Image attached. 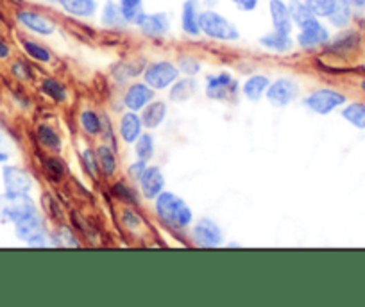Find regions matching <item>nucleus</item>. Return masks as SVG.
Instances as JSON below:
<instances>
[{
    "label": "nucleus",
    "mask_w": 365,
    "mask_h": 307,
    "mask_svg": "<svg viewBox=\"0 0 365 307\" xmlns=\"http://www.w3.org/2000/svg\"><path fill=\"white\" fill-rule=\"evenodd\" d=\"M156 215L160 220L169 227L182 229L188 227L194 220V212L188 208V204L172 191H161L156 197Z\"/></svg>",
    "instance_id": "f257e3e1"
},
{
    "label": "nucleus",
    "mask_w": 365,
    "mask_h": 307,
    "mask_svg": "<svg viewBox=\"0 0 365 307\" xmlns=\"http://www.w3.org/2000/svg\"><path fill=\"white\" fill-rule=\"evenodd\" d=\"M200 32H205L208 38L221 39V41H235L240 38V32L233 23L215 11L200 13Z\"/></svg>",
    "instance_id": "f03ea898"
},
{
    "label": "nucleus",
    "mask_w": 365,
    "mask_h": 307,
    "mask_svg": "<svg viewBox=\"0 0 365 307\" xmlns=\"http://www.w3.org/2000/svg\"><path fill=\"white\" fill-rule=\"evenodd\" d=\"M13 225L17 238L26 241L29 247H45V245H47V241H45L44 224H41V218H39L38 211L29 215V217H24L22 220L15 221Z\"/></svg>",
    "instance_id": "7ed1b4c3"
},
{
    "label": "nucleus",
    "mask_w": 365,
    "mask_h": 307,
    "mask_svg": "<svg viewBox=\"0 0 365 307\" xmlns=\"http://www.w3.org/2000/svg\"><path fill=\"white\" fill-rule=\"evenodd\" d=\"M144 77L152 90H165L178 81L179 68L169 61H158L145 68Z\"/></svg>",
    "instance_id": "20e7f679"
},
{
    "label": "nucleus",
    "mask_w": 365,
    "mask_h": 307,
    "mask_svg": "<svg viewBox=\"0 0 365 307\" xmlns=\"http://www.w3.org/2000/svg\"><path fill=\"white\" fill-rule=\"evenodd\" d=\"M344 102H346V97H344L342 93L330 90V88H322V90L313 91L312 95L306 97L304 106H306L310 111L317 112V115H330L331 111L340 108Z\"/></svg>",
    "instance_id": "39448f33"
},
{
    "label": "nucleus",
    "mask_w": 365,
    "mask_h": 307,
    "mask_svg": "<svg viewBox=\"0 0 365 307\" xmlns=\"http://www.w3.org/2000/svg\"><path fill=\"white\" fill-rule=\"evenodd\" d=\"M299 95V84L292 79H278L269 84L265 97L274 108H287Z\"/></svg>",
    "instance_id": "423d86ee"
},
{
    "label": "nucleus",
    "mask_w": 365,
    "mask_h": 307,
    "mask_svg": "<svg viewBox=\"0 0 365 307\" xmlns=\"http://www.w3.org/2000/svg\"><path fill=\"white\" fill-rule=\"evenodd\" d=\"M238 93V83L230 74L209 75L206 79V95L213 100H231Z\"/></svg>",
    "instance_id": "0eeeda50"
},
{
    "label": "nucleus",
    "mask_w": 365,
    "mask_h": 307,
    "mask_svg": "<svg viewBox=\"0 0 365 307\" xmlns=\"http://www.w3.org/2000/svg\"><path fill=\"white\" fill-rule=\"evenodd\" d=\"M2 182H4L6 193L9 195H29L30 188H32V179L29 173L18 166H4Z\"/></svg>",
    "instance_id": "6e6552de"
},
{
    "label": "nucleus",
    "mask_w": 365,
    "mask_h": 307,
    "mask_svg": "<svg viewBox=\"0 0 365 307\" xmlns=\"http://www.w3.org/2000/svg\"><path fill=\"white\" fill-rule=\"evenodd\" d=\"M194 241L203 248H215L222 245V230L217 224L208 218L197 221L194 227Z\"/></svg>",
    "instance_id": "1a4fd4ad"
},
{
    "label": "nucleus",
    "mask_w": 365,
    "mask_h": 307,
    "mask_svg": "<svg viewBox=\"0 0 365 307\" xmlns=\"http://www.w3.org/2000/svg\"><path fill=\"white\" fill-rule=\"evenodd\" d=\"M328 39H330V32H328L326 27L322 26L317 18H315L312 23H308V26L301 29L299 36H297V45H299L301 48H315L328 43Z\"/></svg>",
    "instance_id": "9d476101"
},
{
    "label": "nucleus",
    "mask_w": 365,
    "mask_h": 307,
    "mask_svg": "<svg viewBox=\"0 0 365 307\" xmlns=\"http://www.w3.org/2000/svg\"><path fill=\"white\" fill-rule=\"evenodd\" d=\"M17 20L22 23L26 29L32 30V32H36V34L39 36H50L54 34V30H56V26H54L48 18H45L44 14L35 13V11H29V9L18 11Z\"/></svg>",
    "instance_id": "9b49d317"
},
{
    "label": "nucleus",
    "mask_w": 365,
    "mask_h": 307,
    "mask_svg": "<svg viewBox=\"0 0 365 307\" xmlns=\"http://www.w3.org/2000/svg\"><path fill=\"white\" fill-rule=\"evenodd\" d=\"M136 26L142 29V32L151 38H161L165 36L170 29V20L165 13L156 14H145L142 13L136 20Z\"/></svg>",
    "instance_id": "f8f14e48"
},
{
    "label": "nucleus",
    "mask_w": 365,
    "mask_h": 307,
    "mask_svg": "<svg viewBox=\"0 0 365 307\" xmlns=\"http://www.w3.org/2000/svg\"><path fill=\"white\" fill-rule=\"evenodd\" d=\"M140 188H142L145 199L154 200L160 195L165 188V177H163L160 166H147L145 168V172L140 177Z\"/></svg>",
    "instance_id": "ddd939ff"
},
{
    "label": "nucleus",
    "mask_w": 365,
    "mask_h": 307,
    "mask_svg": "<svg viewBox=\"0 0 365 307\" xmlns=\"http://www.w3.org/2000/svg\"><path fill=\"white\" fill-rule=\"evenodd\" d=\"M154 99V90L149 86L147 83H136L131 84L126 91V97H124V104L129 111H140V109H144L149 102H152Z\"/></svg>",
    "instance_id": "4468645a"
},
{
    "label": "nucleus",
    "mask_w": 365,
    "mask_h": 307,
    "mask_svg": "<svg viewBox=\"0 0 365 307\" xmlns=\"http://www.w3.org/2000/svg\"><path fill=\"white\" fill-rule=\"evenodd\" d=\"M199 2L197 0H187L182 4L181 13V27L188 36L200 34V14H199Z\"/></svg>",
    "instance_id": "2eb2a0df"
},
{
    "label": "nucleus",
    "mask_w": 365,
    "mask_h": 307,
    "mask_svg": "<svg viewBox=\"0 0 365 307\" xmlns=\"http://www.w3.org/2000/svg\"><path fill=\"white\" fill-rule=\"evenodd\" d=\"M269 11H270V17H272L274 30H279V32H287V34H290L292 26H294V23H292L288 6L285 4L283 0H270Z\"/></svg>",
    "instance_id": "dca6fc26"
},
{
    "label": "nucleus",
    "mask_w": 365,
    "mask_h": 307,
    "mask_svg": "<svg viewBox=\"0 0 365 307\" xmlns=\"http://www.w3.org/2000/svg\"><path fill=\"white\" fill-rule=\"evenodd\" d=\"M142 129H144V123H142V118L136 115L135 111L126 112L120 120V138L122 141L126 143H135L136 139L142 135Z\"/></svg>",
    "instance_id": "f3484780"
},
{
    "label": "nucleus",
    "mask_w": 365,
    "mask_h": 307,
    "mask_svg": "<svg viewBox=\"0 0 365 307\" xmlns=\"http://www.w3.org/2000/svg\"><path fill=\"white\" fill-rule=\"evenodd\" d=\"M142 123H144V127H147V129H156V127H160L163 121H165V117H167V106L165 102H160V100H152V102H149L147 106H145L144 109H142Z\"/></svg>",
    "instance_id": "a211bd4d"
},
{
    "label": "nucleus",
    "mask_w": 365,
    "mask_h": 307,
    "mask_svg": "<svg viewBox=\"0 0 365 307\" xmlns=\"http://www.w3.org/2000/svg\"><path fill=\"white\" fill-rule=\"evenodd\" d=\"M260 45H263V47L269 48V50H274V52H288V50L294 48V39H292L290 34H287V32L274 30V32L261 36Z\"/></svg>",
    "instance_id": "6ab92c4d"
},
{
    "label": "nucleus",
    "mask_w": 365,
    "mask_h": 307,
    "mask_svg": "<svg viewBox=\"0 0 365 307\" xmlns=\"http://www.w3.org/2000/svg\"><path fill=\"white\" fill-rule=\"evenodd\" d=\"M61 8L65 9L66 13L74 14V17L88 18L93 17L97 11L95 0H57Z\"/></svg>",
    "instance_id": "aec40b11"
},
{
    "label": "nucleus",
    "mask_w": 365,
    "mask_h": 307,
    "mask_svg": "<svg viewBox=\"0 0 365 307\" xmlns=\"http://www.w3.org/2000/svg\"><path fill=\"white\" fill-rule=\"evenodd\" d=\"M269 84V77H265V75H251V77L243 83V95H245V99L256 102V100H260L261 97L265 95Z\"/></svg>",
    "instance_id": "412c9836"
},
{
    "label": "nucleus",
    "mask_w": 365,
    "mask_h": 307,
    "mask_svg": "<svg viewBox=\"0 0 365 307\" xmlns=\"http://www.w3.org/2000/svg\"><path fill=\"white\" fill-rule=\"evenodd\" d=\"M197 91V81L196 79H178L172 88H170V100L172 102H187L188 99L194 97Z\"/></svg>",
    "instance_id": "4be33fe9"
},
{
    "label": "nucleus",
    "mask_w": 365,
    "mask_h": 307,
    "mask_svg": "<svg viewBox=\"0 0 365 307\" xmlns=\"http://www.w3.org/2000/svg\"><path fill=\"white\" fill-rule=\"evenodd\" d=\"M288 11H290V18L292 23H296L299 29L306 27L308 23H312L315 20V14L310 11V8L304 4L303 0H290V4H288Z\"/></svg>",
    "instance_id": "5701e85b"
},
{
    "label": "nucleus",
    "mask_w": 365,
    "mask_h": 307,
    "mask_svg": "<svg viewBox=\"0 0 365 307\" xmlns=\"http://www.w3.org/2000/svg\"><path fill=\"white\" fill-rule=\"evenodd\" d=\"M97 163H99V168L102 170L106 177H111L115 172H117V157H115L113 150L106 145H100L97 148Z\"/></svg>",
    "instance_id": "b1692460"
},
{
    "label": "nucleus",
    "mask_w": 365,
    "mask_h": 307,
    "mask_svg": "<svg viewBox=\"0 0 365 307\" xmlns=\"http://www.w3.org/2000/svg\"><path fill=\"white\" fill-rule=\"evenodd\" d=\"M36 136H38V141L41 143L44 147H47L48 150L57 152L61 148L59 135H57L56 130H54L50 126H45V123L38 126V129H36Z\"/></svg>",
    "instance_id": "393cba45"
},
{
    "label": "nucleus",
    "mask_w": 365,
    "mask_h": 307,
    "mask_svg": "<svg viewBox=\"0 0 365 307\" xmlns=\"http://www.w3.org/2000/svg\"><path fill=\"white\" fill-rule=\"evenodd\" d=\"M100 20H102V23L108 27H122L124 23H127L126 20H124V17H122V11L120 8H118V4H115L111 0L106 2Z\"/></svg>",
    "instance_id": "a878e982"
},
{
    "label": "nucleus",
    "mask_w": 365,
    "mask_h": 307,
    "mask_svg": "<svg viewBox=\"0 0 365 307\" xmlns=\"http://www.w3.org/2000/svg\"><path fill=\"white\" fill-rule=\"evenodd\" d=\"M41 91H44L45 95L50 97L54 102H65L68 93H66V88L54 77H47L41 83Z\"/></svg>",
    "instance_id": "bb28decb"
},
{
    "label": "nucleus",
    "mask_w": 365,
    "mask_h": 307,
    "mask_svg": "<svg viewBox=\"0 0 365 307\" xmlns=\"http://www.w3.org/2000/svg\"><path fill=\"white\" fill-rule=\"evenodd\" d=\"M118 8H120L122 17L127 23H136L140 14L144 13V2L142 0H120Z\"/></svg>",
    "instance_id": "cd10ccee"
},
{
    "label": "nucleus",
    "mask_w": 365,
    "mask_h": 307,
    "mask_svg": "<svg viewBox=\"0 0 365 307\" xmlns=\"http://www.w3.org/2000/svg\"><path fill=\"white\" fill-rule=\"evenodd\" d=\"M342 117L351 126L358 127V129H365V104H362V102H355V104H349L348 108H344Z\"/></svg>",
    "instance_id": "c85d7f7f"
},
{
    "label": "nucleus",
    "mask_w": 365,
    "mask_h": 307,
    "mask_svg": "<svg viewBox=\"0 0 365 307\" xmlns=\"http://www.w3.org/2000/svg\"><path fill=\"white\" fill-rule=\"evenodd\" d=\"M22 47L27 56H29L30 59L38 61V63H50V59H53V56H50V52H48L47 48H45L44 45L36 43V41L24 39Z\"/></svg>",
    "instance_id": "c756f323"
},
{
    "label": "nucleus",
    "mask_w": 365,
    "mask_h": 307,
    "mask_svg": "<svg viewBox=\"0 0 365 307\" xmlns=\"http://www.w3.org/2000/svg\"><path fill=\"white\" fill-rule=\"evenodd\" d=\"M304 4L308 6L310 11L317 18H326L333 13L339 0H304Z\"/></svg>",
    "instance_id": "7c9ffc66"
},
{
    "label": "nucleus",
    "mask_w": 365,
    "mask_h": 307,
    "mask_svg": "<svg viewBox=\"0 0 365 307\" xmlns=\"http://www.w3.org/2000/svg\"><path fill=\"white\" fill-rule=\"evenodd\" d=\"M328 18H330V22L333 23L335 27L344 29V27H348L349 22H351V8L339 0L337 8L333 9V13H331Z\"/></svg>",
    "instance_id": "2f4dec72"
},
{
    "label": "nucleus",
    "mask_w": 365,
    "mask_h": 307,
    "mask_svg": "<svg viewBox=\"0 0 365 307\" xmlns=\"http://www.w3.org/2000/svg\"><path fill=\"white\" fill-rule=\"evenodd\" d=\"M81 126H83V129L91 136L100 135V130H102V121H100V117L95 111H91V109L83 111V115H81Z\"/></svg>",
    "instance_id": "473e14b6"
},
{
    "label": "nucleus",
    "mask_w": 365,
    "mask_h": 307,
    "mask_svg": "<svg viewBox=\"0 0 365 307\" xmlns=\"http://www.w3.org/2000/svg\"><path fill=\"white\" fill-rule=\"evenodd\" d=\"M135 152L138 159L149 161L154 154V141L151 135H140V138L135 141Z\"/></svg>",
    "instance_id": "72a5a7b5"
},
{
    "label": "nucleus",
    "mask_w": 365,
    "mask_h": 307,
    "mask_svg": "<svg viewBox=\"0 0 365 307\" xmlns=\"http://www.w3.org/2000/svg\"><path fill=\"white\" fill-rule=\"evenodd\" d=\"M44 170L50 181H61V177L65 175V166L56 157H47L44 161Z\"/></svg>",
    "instance_id": "f704fd0d"
},
{
    "label": "nucleus",
    "mask_w": 365,
    "mask_h": 307,
    "mask_svg": "<svg viewBox=\"0 0 365 307\" xmlns=\"http://www.w3.org/2000/svg\"><path fill=\"white\" fill-rule=\"evenodd\" d=\"M11 74L15 75V79H20V81H32V77H35V72L26 61H15L11 65Z\"/></svg>",
    "instance_id": "c9c22d12"
},
{
    "label": "nucleus",
    "mask_w": 365,
    "mask_h": 307,
    "mask_svg": "<svg viewBox=\"0 0 365 307\" xmlns=\"http://www.w3.org/2000/svg\"><path fill=\"white\" fill-rule=\"evenodd\" d=\"M358 38L355 32H346V34H340L339 38L335 39V43L331 45V50H351L357 45Z\"/></svg>",
    "instance_id": "e433bc0d"
},
{
    "label": "nucleus",
    "mask_w": 365,
    "mask_h": 307,
    "mask_svg": "<svg viewBox=\"0 0 365 307\" xmlns=\"http://www.w3.org/2000/svg\"><path fill=\"white\" fill-rule=\"evenodd\" d=\"M179 70H181L182 74L196 75L200 72V65L199 61L194 59V57H181L179 59Z\"/></svg>",
    "instance_id": "4c0bfd02"
},
{
    "label": "nucleus",
    "mask_w": 365,
    "mask_h": 307,
    "mask_svg": "<svg viewBox=\"0 0 365 307\" xmlns=\"http://www.w3.org/2000/svg\"><path fill=\"white\" fill-rule=\"evenodd\" d=\"M53 245H56V247H79V241L74 238V234L70 232V230L63 229L56 236V241L53 239Z\"/></svg>",
    "instance_id": "58836bf2"
},
{
    "label": "nucleus",
    "mask_w": 365,
    "mask_h": 307,
    "mask_svg": "<svg viewBox=\"0 0 365 307\" xmlns=\"http://www.w3.org/2000/svg\"><path fill=\"white\" fill-rule=\"evenodd\" d=\"M83 165L86 168V172L90 173L91 177H95L97 175V168H99V163H97V154L90 148L83 152Z\"/></svg>",
    "instance_id": "ea45409f"
},
{
    "label": "nucleus",
    "mask_w": 365,
    "mask_h": 307,
    "mask_svg": "<svg viewBox=\"0 0 365 307\" xmlns=\"http://www.w3.org/2000/svg\"><path fill=\"white\" fill-rule=\"evenodd\" d=\"M113 193H115V197H118V199H122L124 202H127V204L136 202L135 191L131 190L129 186H126V184H115Z\"/></svg>",
    "instance_id": "a19ab883"
},
{
    "label": "nucleus",
    "mask_w": 365,
    "mask_h": 307,
    "mask_svg": "<svg viewBox=\"0 0 365 307\" xmlns=\"http://www.w3.org/2000/svg\"><path fill=\"white\" fill-rule=\"evenodd\" d=\"M124 225H126L127 229L136 230L140 225H142V218H140L136 212L131 211V209H126V211H124Z\"/></svg>",
    "instance_id": "79ce46f5"
},
{
    "label": "nucleus",
    "mask_w": 365,
    "mask_h": 307,
    "mask_svg": "<svg viewBox=\"0 0 365 307\" xmlns=\"http://www.w3.org/2000/svg\"><path fill=\"white\" fill-rule=\"evenodd\" d=\"M9 202H11L9 193H2L0 195V224H9Z\"/></svg>",
    "instance_id": "37998d69"
},
{
    "label": "nucleus",
    "mask_w": 365,
    "mask_h": 307,
    "mask_svg": "<svg viewBox=\"0 0 365 307\" xmlns=\"http://www.w3.org/2000/svg\"><path fill=\"white\" fill-rule=\"evenodd\" d=\"M147 161H142L140 159L138 163H135V165H131L129 166V173H131V177L135 179V181H140V177H142V173L145 172V168H147Z\"/></svg>",
    "instance_id": "c03bdc74"
},
{
    "label": "nucleus",
    "mask_w": 365,
    "mask_h": 307,
    "mask_svg": "<svg viewBox=\"0 0 365 307\" xmlns=\"http://www.w3.org/2000/svg\"><path fill=\"white\" fill-rule=\"evenodd\" d=\"M233 4L240 9V11H254L258 8V0H233Z\"/></svg>",
    "instance_id": "a18cd8bd"
},
{
    "label": "nucleus",
    "mask_w": 365,
    "mask_h": 307,
    "mask_svg": "<svg viewBox=\"0 0 365 307\" xmlns=\"http://www.w3.org/2000/svg\"><path fill=\"white\" fill-rule=\"evenodd\" d=\"M9 56H11V47L6 43L4 39H0V61L9 59Z\"/></svg>",
    "instance_id": "49530a36"
},
{
    "label": "nucleus",
    "mask_w": 365,
    "mask_h": 307,
    "mask_svg": "<svg viewBox=\"0 0 365 307\" xmlns=\"http://www.w3.org/2000/svg\"><path fill=\"white\" fill-rule=\"evenodd\" d=\"M344 4H348L349 8H357V9H364L365 8V0H340Z\"/></svg>",
    "instance_id": "de8ad7c7"
},
{
    "label": "nucleus",
    "mask_w": 365,
    "mask_h": 307,
    "mask_svg": "<svg viewBox=\"0 0 365 307\" xmlns=\"http://www.w3.org/2000/svg\"><path fill=\"white\" fill-rule=\"evenodd\" d=\"M8 159H9L8 154H6V152H0V165H2V163H8Z\"/></svg>",
    "instance_id": "09e8293b"
},
{
    "label": "nucleus",
    "mask_w": 365,
    "mask_h": 307,
    "mask_svg": "<svg viewBox=\"0 0 365 307\" xmlns=\"http://www.w3.org/2000/svg\"><path fill=\"white\" fill-rule=\"evenodd\" d=\"M362 90L365 91V81H364V83H362Z\"/></svg>",
    "instance_id": "8fccbe9b"
},
{
    "label": "nucleus",
    "mask_w": 365,
    "mask_h": 307,
    "mask_svg": "<svg viewBox=\"0 0 365 307\" xmlns=\"http://www.w3.org/2000/svg\"><path fill=\"white\" fill-rule=\"evenodd\" d=\"M48 2H57V0H48Z\"/></svg>",
    "instance_id": "3c124183"
}]
</instances>
